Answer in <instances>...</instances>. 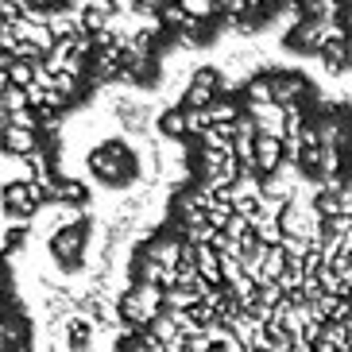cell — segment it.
<instances>
[{
	"label": "cell",
	"instance_id": "cell-3",
	"mask_svg": "<svg viewBox=\"0 0 352 352\" xmlns=\"http://www.w3.org/2000/svg\"><path fill=\"white\" fill-rule=\"evenodd\" d=\"M85 236H89V221L78 225H63L51 232V259L63 271H78L85 259Z\"/></svg>",
	"mask_w": 352,
	"mask_h": 352
},
{
	"label": "cell",
	"instance_id": "cell-10",
	"mask_svg": "<svg viewBox=\"0 0 352 352\" xmlns=\"http://www.w3.org/2000/svg\"><path fill=\"white\" fill-rule=\"evenodd\" d=\"M178 8L186 12L194 23H209L213 16H221V8H217V0H175Z\"/></svg>",
	"mask_w": 352,
	"mask_h": 352
},
{
	"label": "cell",
	"instance_id": "cell-6",
	"mask_svg": "<svg viewBox=\"0 0 352 352\" xmlns=\"http://www.w3.org/2000/svg\"><path fill=\"white\" fill-rule=\"evenodd\" d=\"M0 144H4L8 155L23 159L28 151L39 147V135H35V128H28V124H4V128H0Z\"/></svg>",
	"mask_w": 352,
	"mask_h": 352
},
{
	"label": "cell",
	"instance_id": "cell-2",
	"mask_svg": "<svg viewBox=\"0 0 352 352\" xmlns=\"http://www.w3.org/2000/svg\"><path fill=\"white\" fill-rule=\"evenodd\" d=\"M89 170L104 186H132L135 178H140V159H135V151L128 144L109 140L97 151H89Z\"/></svg>",
	"mask_w": 352,
	"mask_h": 352
},
{
	"label": "cell",
	"instance_id": "cell-1",
	"mask_svg": "<svg viewBox=\"0 0 352 352\" xmlns=\"http://www.w3.org/2000/svg\"><path fill=\"white\" fill-rule=\"evenodd\" d=\"M163 298H166V290L159 283L132 279V287L124 294H116V318L128 325V333H140L163 314Z\"/></svg>",
	"mask_w": 352,
	"mask_h": 352
},
{
	"label": "cell",
	"instance_id": "cell-8",
	"mask_svg": "<svg viewBox=\"0 0 352 352\" xmlns=\"http://www.w3.org/2000/svg\"><path fill=\"white\" fill-rule=\"evenodd\" d=\"M267 85H271L275 104H302V97H306V82L294 78V74H271Z\"/></svg>",
	"mask_w": 352,
	"mask_h": 352
},
{
	"label": "cell",
	"instance_id": "cell-7",
	"mask_svg": "<svg viewBox=\"0 0 352 352\" xmlns=\"http://www.w3.org/2000/svg\"><path fill=\"white\" fill-rule=\"evenodd\" d=\"M113 113L128 132H147V128H151V109H147L144 101H135V97H120V101L113 104Z\"/></svg>",
	"mask_w": 352,
	"mask_h": 352
},
{
	"label": "cell",
	"instance_id": "cell-12",
	"mask_svg": "<svg viewBox=\"0 0 352 352\" xmlns=\"http://www.w3.org/2000/svg\"><path fill=\"white\" fill-rule=\"evenodd\" d=\"M4 314H8V302H4V290H0V318H4Z\"/></svg>",
	"mask_w": 352,
	"mask_h": 352
},
{
	"label": "cell",
	"instance_id": "cell-9",
	"mask_svg": "<svg viewBox=\"0 0 352 352\" xmlns=\"http://www.w3.org/2000/svg\"><path fill=\"white\" fill-rule=\"evenodd\" d=\"M283 163V140L275 135H256V175H271V170H279Z\"/></svg>",
	"mask_w": 352,
	"mask_h": 352
},
{
	"label": "cell",
	"instance_id": "cell-5",
	"mask_svg": "<svg viewBox=\"0 0 352 352\" xmlns=\"http://www.w3.org/2000/svg\"><path fill=\"white\" fill-rule=\"evenodd\" d=\"M217 89H221V74L213 70V66L194 70V78H190V85H186V101H182V109H206L209 101H217Z\"/></svg>",
	"mask_w": 352,
	"mask_h": 352
},
{
	"label": "cell",
	"instance_id": "cell-11",
	"mask_svg": "<svg viewBox=\"0 0 352 352\" xmlns=\"http://www.w3.org/2000/svg\"><path fill=\"white\" fill-rule=\"evenodd\" d=\"M32 8V0H0V20H20Z\"/></svg>",
	"mask_w": 352,
	"mask_h": 352
},
{
	"label": "cell",
	"instance_id": "cell-4",
	"mask_svg": "<svg viewBox=\"0 0 352 352\" xmlns=\"http://www.w3.org/2000/svg\"><path fill=\"white\" fill-rule=\"evenodd\" d=\"M43 201H47V194H43V186H35L32 178H12L8 186L0 190V206H4V213L12 221H23L32 213H39Z\"/></svg>",
	"mask_w": 352,
	"mask_h": 352
}]
</instances>
